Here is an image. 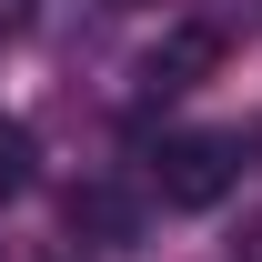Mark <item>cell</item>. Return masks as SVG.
<instances>
[{"label": "cell", "instance_id": "5", "mask_svg": "<svg viewBox=\"0 0 262 262\" xmlns=\"http://www.w3.org/2000/svg\"><path fill=\"white\" fill-rule=\"evenodd\" d=\"M20 20H31V0H0V31H20Z\"/></svg>", "mask_w": 262, "mask_h": 262}, {"label": "cell", "instance_id": "6", "mask_svg": "<svg viewBox=\"0 0 262 262\" xmlns=\"http://www.w3.org/2000/svg\"><path fill=\"white\" fill-rule=\"evenodd\" d=\"M242 262H262V222H252V232H242Z\"/></svg>", "mask_w": 262, "mask_h": 262}, {"label": "cell", "instance_id": "2", "mask_svg": "<svg viewBox=\"0 0 262 262\" xmlns=\"http://www.w3.org/2000/svg\"><path fill=\"white\" fill-rule=\"evenodd\" d=\"M212 71H222V31L212 20H171L162 51H151V91H202Z\"/></svg>", "mask_w": 262, "mask_h": 262}, {"label": "cell", "instance_id": "3", "mask_svg": "<svg viewBox=\"0 0 262 262\" xmlns=\"http://www.w3.org/2000/svg\"><path fill=\"white\" fill-rule=\"evenodd\" d=\"M71 232H91V252H131L141 212H131L111 182H81V192H71Z\"/></svg>", "mask_w": 262, "mask_h": 262}, {"label": "cell", "instance_id": "1", "mask_svg": "<svg viewBox=\"0 0 262 262\" xmlns=\"http://www.w3.org/2000/svg\"><path fill=\"white\" fill-rule=\"evenodd\" d=\"M151 182H162L171 212H212V202L242 182V141H232V131H182V141H162Z\"/></svg>", "mask_w": 262, "mask_h": 262}, {"label": "cell", "instance_id": "4", "mask_svg": "<svg viewBox=\"0 0 262 262\" xmlns=\"http://www.w3.org/2000/svg\"><path fill=\"white\" fill-rule=\"evenodd\" d=\"M20 182H31V131L0 121V192H20Z\"/></svg>", "mask_w": 262, "mask_h": 262}]
</instances>
